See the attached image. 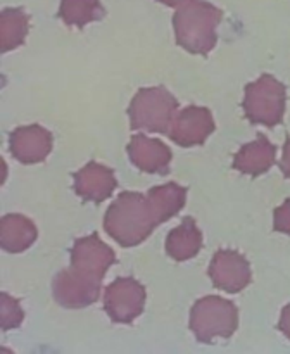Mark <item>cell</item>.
I'll list each match as a JSON object with an SVG mask.
<instances>
[{
    "mask_svg": "<svg viewBox=\"0 0 290 354\" xmlns=\"http://www.w3.org/2000/svg\"><path fill=\"white\" fill-rule=\"evenodd\" d=\"M157 223L147 197L123 192L107 209L104 227L107 234L124 248H133L151 235Z\"/></svg>",
    "mask_w": 290,
    "mask_h": 354,
    "instance_id": "obj_1",
    "label": "cell"
},
{
    "mask_svg": "<svg viewBox=\"0 0 290 354\" xmlns=\"http://www.w3.org/2000/svg\"><path fill=\"white\" fill-rule=\"evenodd\" d=\"M221 10L206 2L185 3L175 14L176 41L192 54H207L216 44V28Z\"/></svg>",
    "mask_w": 290,
    "mask_h": 354,
    "instance_id": "obj_2",
    "label": "cell"
},
{
    "mask_svg": "<svg viewBox=\"0 0 290 354\" xmlns=\"http://www.w3.org/2000/svg\"><path fill=\"white\" fill-rule=\"evenodd\" d=\"M176 107H178V102L166 88L155 86V88L140 90L133 97L128 109L131 127L135 130L157 131V133L168 135L175 120Z\"/></svg>",
    "mask_w": 290,
    "mask_h": 354,
    "instance_id": "obj_3",
    "label": "cell"
},
{
    "mask_svg": "<svg viewBox=\"0 0 290 354\" xmlns=\"http://www.w3.org/2000/svg\"><path fill=\"white\" fill-rule=\"evenodd\" d=\"M238 325V311L231 301L209 296L197 301L190 313V328L200 342L228 339Z\"/></svg>",
    "mask_w": 290,
    "mask_h": 354,
    "instance_id": "obj_4",
    "label": "cell"
},
{
    "mask_svg": "<svg viewBox=\"0 0 290 354\" xmlns=\"http://www.w3.org/2000/svg\"><path fill=\"white\" fill-rule=\"evenodd\" d=\"M285 86L269 75H262L245 88L244 111L252 123L275 127L285 113Z\"/></svg>",
    "mask_w": 290,
    "mask_h": 354,
    "instance_id": "obj_5",
    "label": "cell"
},
{
    "mask_svg": "<svg viewBox=\"0 0 290 354\" xmlns=\"http://www.w3.org/2000/svg\"><path fill=\"white\" fill-rule=\"evenodd\" d=\"M145 290L137 280L117 279L107 287L104 306L110 320L117 324H131L144 310Z\"/></svg>",
    "mask_w": 290,
    "mask_h": 354,
    "instance_id": "obj_6",
    "label": "cell"
},
{
    "mask_svg": "<svg viewBox=\"0 0 290 354\" xmlns=\"http://www.w3.org/2000/svg\"><path fill=\"white\" fill-rule=\"evenodd\" d=\"M114 263V251L97 235L78 239L71 251V268L88 279L102 282L107 268Z\"/></svg>",
    "mask_w": 290,
    "mask_h": 354,
    "instance_id": "obj_7",
    "label": "cell"
},
{
    "mask_svg": "<svg viewBox=\"0 0 290 354\" xmlns=\"http://www.w3.org/2000/svg\"><path fill=\"white\" fill-rule=\"evenodd\" d=\"M209 277L218 289L235 294L244 290L251 282V266L238 252L218 251L211 261Z\"/></svg>",
    "mask_w": 290,
    "mask_h": 354,
    "instance_id": "obj_8",
    "label": "cell"
},
{
    "mask_svg": "<svg viewBox=\"0 0 290 354\" xmlns=\"http://www.w3.org/2000/svg\"><path fill=\"white\" fill-rule=\"evenodd\" d=\"M213 130L214 123L209 111L206 107L190 106L176 114L168 135L182 147H192L204 144Z\"/></svg>",
    "mask_w": 290,
    "mask_h": 354,
    "instance_id": "obj_9",
    "label": "cell"
},
{
    "mask_svg": "<svg viewBox=\"0 0 290 354\" xmlns=\"http://www.w3.org/2000/svg\"><path fill=\"white\" fill-rule=\"evenodd\" d=\"M100 282L88 279L72 268L59 273L54 280V297L66 308H83L95 303Z\"/></svg>",
    "mask_w": 290,
    "mask_h": 354,
    "instance_id": "obj_10",
    "label": "cell"
},
{
    "mask_svg": "<svg viewBox=\"0 0 290 354\" xmlns=\"http://www.w3.org/2000/svg\"><path fill=\"white\" fill-rule=\"evenodd\" d=\"M10 152L17 161L35 165L44 161L52 149V135L38 124L17 128L9 138Z\"/></svg>",
    "mask_w": 290,
    "mask_h": 354,
    "instance_id": "obj_11",
    "label": "cell"
},
{
    "mask_svg": "<svg viewBox=\"0 0 290 354\" xmlns=\"http://www.w3.org/2000/svg\"><path fill=\"white\" fill-rule=\"evenodd\" d=\"M128 156L131 162L145 173H166L171 161V151L162 142L142 133L131 138Z\"/></svg>",
    "mask_w": 290,
    "mask_h": 354,
    "instance_id": "obj_12",
    "label": "cell"
},
{
    "mask_svg": "<svg viewBox=\"0 0 290 354\" xmlns=\"http://www.w3.org/2000/svg\"><path fill=\"white\" fill-rule=\"evenodd\" d=\"M116 189V178L109 168L88 162L75 175V190L79 197L93 203H102Z\"/></svg>",
    "mask_w": 290,
    "mask_h": 354,
    "instance_id": "obj_13",
    "label": "cell"
},
{
    "mask_svg": "<svg viewBox=\"0 0 290 354\" xmlns=\"http://www.w3.org/2000/svg\"><path fill=\"white\" fill-rule=\"evenodd\" d=\"M276 149L266 137L255 138L251 144L244 145L235 156L233 166L245 175L258 176L268 171L275 162Z\"/></svg>",
    "mask_w": 290,
    "mask_h": 354,
    "instance_id": "obj_14",
    "label": "cell"
},
{
    "mask_svg": "<svg viewBox=\"0 0 290 354\" xmlns=\"http://www.w3.org/2000/svg\"><path fill=\"white\" fill-rule=\"evenodd\" d=\"M202 248V235L190 218L173 228L166 239V252L176 261H186L193 258Z\"/></svg>",
    "mask_w": 290,
    "mask_h": 354,
    "instance_id": "obj_15",
    "label": "cell"
},
{
    "mask_svg": "<svg viewBox=\"0 0 290 354\" xmlns=\"http://www.w3.org/2000/svg\"><path fill=\"white\" fill-rule=\"evenodd\" d=\"M2 248L9 252L26 251L37 239V228L28 218L21 214H7L0 225Z\"/></svg>",
    "mask_w": 290,
    "mask_h": 354,
    "instance_id": "obj_16",
    "label": "cell"
},
{
    "mask_svg": "<svg viewBox=\"0 0 290 354\" xmlns=\"http://www.w3.org/2000/svg\"><path fill=\"white\" fill-rule=\"evenodd\" d=\"M148 204L152 207L157 223L169 220L175 216L185 204V189L176 183H168V185L155 187L147 196Z\"/></svg>",
    "mask_w": 290,
    "mask_h": 354,
    "instance_id": "obj_17",
    "label": "cell"
},
{
    "mask_svg": "<svg viewBox=\"0 0 290 354\" xmlns=\"http://www.w3.org/2000/svg\"><path fill=\"white\" fill-rule=\"evenodd\" d=\"M28 33V16L21 9H6L0 17V45L3 52L12 50L24 41Z\"/></svg>",
    "mask_w": 290,
    "mask_h": 354,
    "instance_id": "obj_18",
    "label": "cell"
},
{
    "mask_svg": "<svg viewBox=\"0 0 290 354\" xmlns=\"http://www.w3.org/2000/svg\"><path fill=\"white\" fill-rule=\"evenodd\" d=\"M59 16L69 26H85L104 16L99 0H61Z\"/></svg>",
    "mask_w": 290,
    "mask_h": 354,
    "instance_id": "obj_19",
    "label": "cell"
},
{
    "mask_svg": "<svg viewBox=\"0 0 290 354\" xmlns=\"http://www.w3.org/2000/svg\"><path fill=\"white\" fill-rule=\"evenodd\" d=\"M23 310L17 304V301H14L12 297L2 294V328L3 330H9V328L19 327L21 322H23Z\"/></svg>",
    "mask_w": 290,
    "mask_h": 354,
    "instance_id": "obj_20",
    "label": "cell"
},
{
    "mask_svg": "<svg viewBox=\"0 0 290 354\" xmlns=\"http://www.w3.org/2000/svg\"><path fill=\"white\" fill-rule=\"evenodd\" d=\"M275 230L290 235V199L275 211Z\"/></svg>",
    "mask_w": 290,
    "mask_h": 354,
    "instance_id": "obj_21",
    "label": "cell"
},
{
    "mask_svg": "<svg viewBox=\"0 0 290 354\" xmlns=\"http://www.w3.org/2000/svg\"><path fill=\"white\" fill-rule=\"evenodd\" d=\"M278 328L282 330V334L285 335L287 339H290V304L283 308L282 317H280L278 322Z\"/></svg>",
    "mask_w": 290,
    "mask_h": 354,
    "instance_id": "obj_22",
    "label": "cell"
},
{
    "mask_svg": "<svg viewBox=\"0 0 290 354\" xmlns=\"http://www.w3.org/2000/svg\"><path fill=\"white\" fill-rule=\"evenodd\" d=\"M280 168H282L283 175H285L287 178H290V140L285 142L282 161H280Z\"/></svg>",
    "mask_w": 290,
    "mask_h": 354,
    "instance_id": "obj_23",
    "label": "cell"
},
{
    "mask_svg": "<svg viewBox=\"0 0 290 354\" xmlns=\"http://www.w3.org/2000/svg\"><path fill=\"white\" fill-rule=\"evenodd\" d=\"M159 2L166 3V6H169V7H182V6H185V3L193 2V0H159Z\"/></svg>",
    "mask_w": 290,
    "mask_h": 354,
    "instance_id": "obj_24",
    "label": "cell"
}]
</instances>
